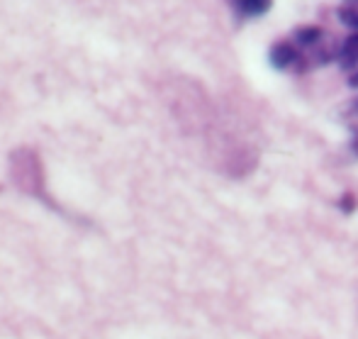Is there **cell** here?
Returning <instances> with one entry per match:
<instances>
[{"mask_svg": "<svg viewBox=\"0 0 358 339\" xmlns=\"http://www.w3.org/2000/svg\"><path fill=\"white\" fill-rule=\"evenodd\" d=\"M341 207H344V212H351L356 207L354 203V195H344V200H341Z\"/></svg>", "mask_w": 358, "mask_h": 339, "instance_id": "52a82bcc", "label": "cell"}, {"mask_svg": "<svg viewBox=\"0 0 358 339\" xmlns=\"http://www.w3.org/2000/svg\"><path fill=\"white\" fill-rule=\"evenodd\" d=\"M295 59H297V52H295V47H292L290 42L275 44L273 52H271V64H273V67H278V69L290 67Z\"/></svg>", "mask_w": 358, "mask_h": 339, "instance_id": "7a4b0ae2", "label": "cell"}, {"mask_svg": "<svg viewBox=\"0 0 358 339\" xmlns=\"http://www.w3.org/2000/svg\"><path fill=\"white\" fill-rule=\"evenodd\" d=\"M356 62H358V32L349 34L344 39V47H341V64L344 67H354Z\"/></svg>", "mask_w": 358, "mask_h": 339, "instance_id": "3957f363", "label": "cell"}, {"mask_svg": "<svg viewBox=\"0 0 358 339\" xmlns=\"http://www.w3.org/2000/svg\"><path fill=\"white\" fill-rule=\"evenodd\" d=\"M322 37L320 27H300L297 29V42L300 44H315Z\"/></svg>", "mask_w": 358, "mask_h": 339, "instance_id": "5b68a950", "label": "cell"}, {"mask_svg": "<svg viewBox=\"0 0 358 339\" xmlns=\"http://www.w3.org/2000/svg\"><path fill=\"white\" fill-rule=\"evenodd\" d=\"M10 179H13L15 188H20L29 198L42 200L44 205L57 207L47 193V179H44V166L42 159L34 149L29 146H20L10 154Z\"/></svg>", "mask_w": 358, "mask_h": 339, "instance_id": "6da1fadb", "label": "cell"}, {"mask_svg": "<svg viewBox=\"0 0 358 339\" xmlns=\"http://www.w3.org/2000/svg\"><path fill=\"white\" fill-rule=\"evenodd\" d=\"M239 8L246 15H264L271 8V0H239Z\"/></svg>", "mask_w": 358, "mask_h": 339, "instance_id": "277c9868", "label": "cell"}, {"mask_svg": "<svg viewBox=\"0 0 358 339\" xmlns=\"http://www.w3.org/2000/svg\"><path fill=\"white\" fill-rule=\"evenodd\" d=\"M339 15H341V20H344V25H349V27H358V13L356 10L344 8Z\"/></svg>", "mask_w": 358, "mask_h": 339, "instance_id": "8992f818", "label": "cell"}, {"mask_svg": "<svg viewBox=\"0 0 358 339\" xmlns=\"http://www.w3.org/2000/svg\"><path fill=\"white\" fill-rule=\"evenodd\" d=\"M351 85H354V88H358V74L354 76V78H351Z\"/></svg>", "mask_w": 358, "mask_h": 339, "instance_id": "ba28073f", "label": "cell"}]
</instances>
